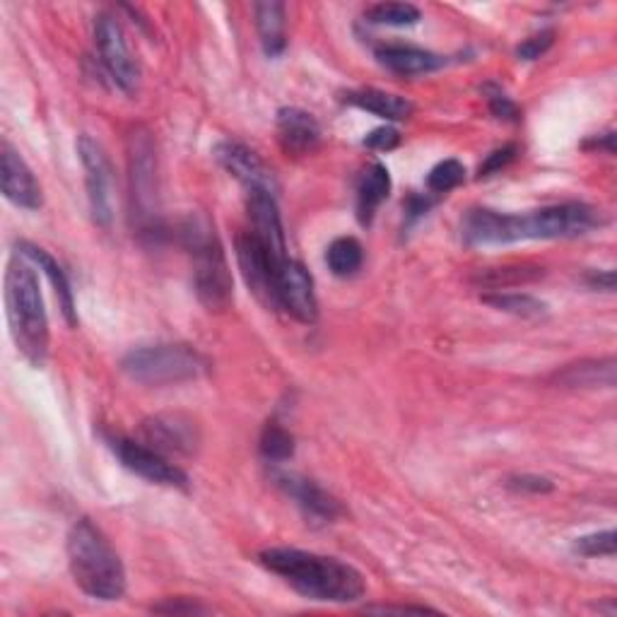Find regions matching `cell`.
Returning <instances> with one entry per match:
<instances>
[{
  "instance_id": "5bb4252c",
  "label": "cell",
  "mask_w": 617,
  "mask_h": 617,
  "mask_svg": "<svg viewBox=\"0 0 617 617\" xmlns=\"http://www.w3.org/2000/svg\"><path fill=\"white\" fill-rule=\"evenodd\" d=\"M0 184H3V195L12 205L24 210L41 208L39 181L8 140H3V145H0Z\"/></svg>"
},
{
  "instance_id": "8d00e7d4",
  "label": "cell",
  "mask_w": 617,
  "mask_h": 617,
  "mask_svg": "<svg viewBox=\"0 0 617 617\" xmlns=\"http://www.w3.org/2000/svg\"><path fill=\"white\" fill-rule=\"evenodd\" d=\"M588 285L596 287V290H606V292H613L615 290V273L613 271H594L591 275H588Z\"/></svg>"
},
{
  "instance_id": "f546056e",
  "label": "cell",
  "mask_w": 617,
  "mask_h": 617,
  "mask_svg": "<svg viewBox=\"0 0 617 617\" xmlns=\"http://www.w3.org/2000/svg\"><path fill=\"white\" fill-rule=\"evenodd\" d=\"M615 548H617V536L613 528L591 533V536L577 538V543H574V553H579L584 557H613Z\"/></svg>"
},
{
  "instance_id": "2e32d148",
  "label": "cell",
  "mask_w": 617,
  "mask_h": 617,
  "mask_svg": "<svg viewBox=\"0 0 617 617\" xmlns=\"http://www.w3.org/2000/svg\"><path fill=\"white\" fill-rule=\"evenodd\" d=\"M249 220L251 232L259 236V242L269 249V254L277 261H287V242L283 232V220L277 213L275 195L269 193H249Z\"/></svg>"
},
{
  "instance_id": "d6986e66",
  "label": "cell",
  "mask_w": 617,
  "mask_h": 617,
  "mask_svg": "<svg viewBox=\"0 0 617 617\" xmlns=\"http://www.w3.org/2000/svg\"><path fill=\"white\" fill-rule=\"evenodd\" d=\"M18 254H22L27 261H34L39 269H41V273H44L51 280L53 292H55V297H59V304H61V312H63L65 321H68L70 326H75L78 324L75 297H73V290H70L68 275L63 273L59 261H55L53 256H49L44 249H39V246H34L30 242H20L18 244Z\"/></svg>"
},
{
  "instance_id": "6da1fadb",
  "label": "cell",
  "mask_w": 617,
  "mask_h": 617,
  "mask_svg": "<svg viewBox=\"0 0 617 617\" xmlns=\"http://www.w3.org/2000/svg\"><path fill=\"white\" fill-rule=\"evenodd\" d=\"M261 565L277 574L294 591L321 603H355L367 594L362 574L338 557L297 548H269L259 555Z\"/></svg>"
},
{
  "instance_id": "ac0fdd59",
  "label": "cell",
  "mask_w": 617,
  "mask_h": 617,
  "mask_svg": "<svg viewBox=\"0 0 617 617\" xmlns=\"http://www.w3.org/2000/svg\"><path fill=\"white\" fill-rule=\"evenodd\" d=\"M376 61L386 70H391V73L403 78L427 75L446 63L444 55L417 47H403V44H386L382 49H376Z\"/></svg>"
},
{
  "instance_id": "cb8c5ba5",
  "label": "cell",
  "mask_w": 617,
  "mask_h": 617,
  "mask_svg": "<svg viewBox=\"0 0 617 617\" xmlns=\"http://www.w3.org/2000/svg\"><path fill=\"white\" fill-rule=\"evenodd\" d=\"M326 263L333 275L350 277L355 275L364 263V249L355 236H338L326 251Z\"/></svg>"
},
{
  "instance_id": "30bf717a",
  "label": "cell",
  "mask_w": 617,
  "mask_h": 617,
  "mask_svg": "<svg viewBox=\"0 0 617 617\" xmlns=\"http://www.w3.org/2000/svg\"><path fill=\"white\" fill-rule=\"evenodd\" d=\"M94 44L111 80H114L123 92H133L138 85V65L129 51V44H125L121 24L114 16H107V12L97 16Z\"/></svg>"
},
{
  "instance_id": "d4e9b609",
  "label": "cell",
  "mask_w": 617,
  "mask_h": 617,
  "mask_svg": "<svg viewBox=\"0 0 617 617\" xmlns=\"http://www.w3.org/2000/svg\"><path fill=\"white\" fill-rule=\"evenodd\" d=\"M483 302L487 306L497 308V312H507L514 316H524V318H538L545 312H548V304L530 297V294H504V292H495V294H483Z\"/></svg>"
},
{
  "instance_id": "5b68a950",
  "label": "cell",
  "mask_w": 617,
  "mask_h": 617,
  "mask_svg": "<svg viewBox=\"0 0 617 617\" xmlns=\"http://www.w3.org/2000/svg\"><path fill=\"white\" fill-rule=\"evenodd\" d=\"M125 376L145 386H172L201 378L210 372V360L191 345L162 343L135 347L121 360Z\"/></svg>"
},
{
  "instance_id": "4dcf8cb0",
  "label": "cell",
  "mask_w": 617,
  "mask_h": 617,
  "mask_svg": "<svg viewBox=\"0 0 617 617\" xmlns=\"http://www.w3.org/2000/svg\"><path fill=\"white\" fill-rule=\"evenodd\" d=\"M555 44V30H543L533 37L524 39L522 44L516 47V55L522 61H536L543 53H548V49Z\"/></svg>"
},
{
  "instance_id": "d590c367",
  "label": "cell",
  "mask_w": 617,
  "mask_h": 617,
  "mask_svg": "<svg viewBox=\"0 0 617 617\" xmlns=\"http://www.w3.org/2000/svg\"><path fill=\"white\" fill-rule=\"evenodd\" d=\"M154 613H170V615H193V613H208V608L199 606L189 598H176L170 603H162V606H154Z\"/></svg>"
},
{
  "instance_id": "8992f818",
  "label": "cell",
  "mask_w": 617,
  "mask_h": 617,
  "mask_svg": "<svg viewBox=\"0 0 617 617\" xmlns=\"http://www.w3.org/2000/svg\"><path fill=\"white\" fill-rule=\"evenodd\" d=\"M78 154L82 170H85L92 220L100 224V227H109L111 220H114V174H111L107 152L90 135H80Z\"/></svg>"
},
{
  "instance_id": "1f68e13d",
  "label": "cell",
  "mask_w": 617,
  "mask_h": 617,
  "mask_svg": "<svg viewBox=\"0 0 617 617\" xmlns=\"http://www.w3.org/2000/svg\"><path fill=\"white\" fill-rule=\"evenodd\" d=\"M364 145L370 150L391 152L401 145V133L394 129V125H382V129H374L367 138H364Z\"/></svg>"
},
{
  "instance_id": "f1b7e54d",
  "label": "cell",
  "mask_w": 617,
  "mask_h": 617,
  "mask_svg": "<svg viewBox=\"0 0 617 617\" xmlns=\"http://www.w3.org/2000/svg\"><path fill=\"white\" fill-rule=\"evenodd\" d=\"M466 181V166L458 160H444L427 174V189L432 193H448Z\"/></svg>"
},
{
  "instance_id": "603a6c76",
  "label": "cell",
  "mask_w": 617,
  "mask_h": 617,
  "mask_svg": "<svg viewBox=\"0 0 617 617\" xmlns=\"http://www.w3.org/2000/svg\"><path fill=\"white\" fill-rule=\"evenodd\" d=\"M345 102L357 109L370 111V114H374L378 119H386V121H405V119H411L415 111L413 102L405 100V97L391 94L384 90H374V88L347 92Z\"/></svg>"
},
{
  "instance_id": "e0dca14e",
  "label": "cell",
  "mask_w": 617,
  "mask_h": 617,
  "mask_svg": "<svg viewBox=\"0 0 617 617\" xmlns=\"http://www.w3.org/2000/svg\"><path fill=\"white\" fill-rule=\"evenodd\" d=\"M277 135L280 145L287 154L302 158V154L314 152L321 143V125L304 109L287 107L277 111Z\"/></svg>"
},
{
  "instance_id": "4316f807",
  "label": "cell",
  "mask_w": 617,
  "mask_h": 617,
  "mask_svg": "<svg viewBox=\"0 0 617 617\" xmlns=\"http://www.w3.org/2000/svg\"><path fill=\"white\" fill-rule=\"evenodd\" d=\"M367 18L372 24H388V27H411L419 22V10L411 3H376L367 10Z\"/></svg>"
},
{
  "instance_id": "8fae6325",
  "label": "cell",
  "mask_w": 617,
  "mask_h": 617,
  "mask_svg": "<svg viewBox=\"0 0 617 617\" xmlns=\"http://www.w3.org/2000/svg\"><path fill=\"white\" fill-rule=\"evenodd\" d=\"M215 160L227 174H232L240 184L249 189V193H269L277 195L280 186L273 170L265 164L259 154L236 140H222L215 145Z\"/></svg>"
},
{
  "instance_id": "44dd1931",
  "label": "cell",
  "mask_w": 617,
  "mask_h": 617,
  "mask_svg": "<svg viewBox=\"0 0 617 617\" xmlns=\"http://www.w3.org/2000/svg\"><path fill=\"white\" fill-rule=\"evenodd\" d=\"M256 16V30L261 47L269 59H277L287 49V20H285V6L275 3V0H265V3L254 6Z\"/></svg>"
},
{
  "instance_id": "4fadbf2b",
  "label": "cell",
  "mask_w": 617,
  "mask_h": 617,
  "mask_svg": "<svg viewBox=\"0 0 617 617\" xmlns=\"http://www.w3.org/2000/svg\"><path fill=\"white\" fill-rule=\"evenodd\" d=\"M148 446L160 454H193L199 448V427L184 415H154L143 423Z\"/></svg>"
},
{
  "instance_id": "d6a6232c",
  "label": "cell",
  "mask_w": 617,
  "mask_h": 617,
  "mask_svg": "<svg viewBox=\"0 0 617 617\" xmlns=\"http://www.w3.org/2000/svg\"><path fill=\"white\" fill-rule=\"evenodd\" d=\"M507 485L512 489H516V493H533V495H543V493H550V489L555 487L553 481L548 478H543V475H514V478L507 481Z\"/></svg>"
},
{
  "instance_id": "83f0119b",
  "label": "cell",
  "mask_w": 617,
  "mask_h": 617,
  "mask_svg": "<svg viewBox=\"0 0 617 617\" xmlns=\"http://www.w3.org/2000/svg\"><path fill=\"white\" fill-rule=\"evenodd\" d=\"M261 454L273 463H283L294 454V437L277 423H269L261 434Z\"/></svg>"
},
{
  "instance_id": "74e56055",
  "label": "cell",
  "mask_w": 617,
  "mask_h": 617,
  "mask_svg": "<svg viewBox=\"0 0 617 617\" xmlns=\"http://www.w3.org/2000/svg\"><path fill=\"white\" fill-rule=\"evenodd\" d=\"M367 610L370 613H417V615L437 613V610L425 608V606H374V608H367Z\"/></svg>"
},
{
  "instance_id": "9c48e42d",
  "label": "cell",
  "mask_w": 617,
  "mask_h": 617,
  "mask_svg": "<svg viewBox=\"0 0 617 617\" xmlns=\"http://www.w3.org/2000/svg\"><path fill=\"white\" fill-rule=\"evenodd\" d=\"M107 442L111 446V452H114L123 463V468H129L131 473L145 478L148 483L164 485V487H181V489L189 487L186 473L179 466H174V463L166 461L164 454L154 452L152 446L133 442L129 437H109Z\"/></svg>"
},
{
  "instance_id": "7a4b0ae2",
  "label": "cell",
  "mask_w": 617,
  "mask_h": 617,
  "mask_svg": "<svg viewBox=\"0 0 617 617\" xmlns=\"http://www.w3.org/2000/svg\"><path fill=\"white\" fill-rule=\"evenodd\" d=\"M6 312L10 335L20 353L41 364L49 353V316L39 280L22 254L10 259L6 269Z\"/></svg>"
},
{
  "instance_id": "ba28073f",
  "label": "cell",
  "mask_w": 617,
  "mask_h": 617,
  "mask_svg": "<svg viewBox=\"0 0 617 617\" xmlns=\"http://www.w3.org/2000/svg\"><path fill=\"white\" fill-rule=\"evenodd\" d=\"M236 261H240V271L249 290L254 292V297L269 308H277V271L280 265L265 249L254 232H244L236 236Z\"/></svg>"
},
{
  "instance_id": "ffe728a7",
  "label": "cell",
  "mask_w": 617,
  "mask_h": 617,
  "mask_svg": "<svg viewBox=\"0 0 617 617\" xmlns=\"http://www.w3.org/2000/svg\"><path fill=\"white\" fill-rule=\"evenodd\" d=\"M553 382L563 388H613L615 386V360H586L567 364L565 370L553 374Z\"/></svg>"
},
{
  "instance_id": "836d02e7",
  "label": "cell",
  "mask_w": 617,
  "mask_h": 617,
  "mask_svg": "<svg viewBox=\"0 0 617 617\" xmlns=\"http://www.w3.org/2000/svg\"><path fill=\"white\" fill-rule=\"evenodd\" d=\"M516 154H518V148L516 145H504L499 150H495L493 154H487V160L481 164V172L478 176H489V174H495L499 170H504V166L512 164L516 160Z\"/></svg>"
},
{
  "instance_id": "e575fe53",
  "label": "cell",
  "mask_w": 617,
  "mask_h": 617,
  "mask_svg": "<svg viewBox=\"0 0 617 617\" xmlns=\"http://www.w3.org/2000/svg\"><path fill=\"white\" fill-rule=\"evenodd\" d=\"M487 102H489V111H493V114H495L497 119H504V121H518V107H516L504 92H499V90L489 92Z\"/></svg>"
},
{
  "instance_id": "9a60e30c",
  "label": "cell",
  "mask_w": 617,
  "mask_h": 617,
  "mask_svg": "<svg viewBox=\"0 0 617 617\" xmlns=\"http://www.w3.org/2000/svg\"><path fill=\"white\" fill-rule=\"evenodd\" d=\"M275 483L285 489V495L294 499L306 518L314 524H331L341 516V504L331 497L324 487L297 473H275Z\"/></svg>"
},
{
  "instance_id": "7c38bea8",
  "label": "cell",
  "mask_w": 617,
  "mask_h": 617,
  "mask_svg": "<svg viewBox=\"0 0 617 617\" xmlns=\"http://www.w3.org/2000/svg\"><path fill=\"white\" fill-rule=\"evenodd\" d=\"M277 308H283L302 324H314L318 318V302L314 292V280L300 261L287 259L277 271Z\"/></svg>"
},
{
  "instance_id": "7402d4cb",
  "label": "cell",
  "mask_w": 617,
  "mask_h": 617,
  "mask_svg": "<svg viewBox=\"0 0 617 617\" xmlns=\"http://www.w3.org/2000/svg\"><path fill=\"white\" fill-rule=\"evenodd\" d=\"M391 193V174L382 162H372L357 181V218L362 224H372L378 205Z\"/></svg>"
},
{
  "instance_id": "277c9868",
  "label": "cell",
  "mask_w": 617,
  "mask_h": 617,
  "mask_svg": "<svg viewBox=\"0 0 617 617\" xmlns=\"http://www.w3.org/2000/svg\"><path fill=\"white\" fill-rule=\"evenodd\" d=\"M181 236H184V244L193 256L195 294H199L208 312H222L230 306L234 287L230 265L213 224L203 215H191L181 227Z\"/></svg>"
},
{
  "instance_id": "484cf974",
  "label": "cell",
  "mask_w": 617,
  "mask_h": 617,
  "mask_svg": "<svg viewBox=\"0 0 617 617\" xmlns=\"http://www.w3.org/2000/svg\"><path fill=\"white\" fill-rule=\"evenodd\" d=\"M543 275V269L536 265H507V269H489L478 275V283L485 287H495L502 292L504 287H512L518 283H530Z\"/></svg>"
},
{
  "instance_id": "52a82bcc",
  "label": "cell",
  "mask_w": 617,
  "mask_h": 617,
  "mask_svg": "<svg viewBox=\"0 0 617 617\" xmlns=\"http://www.w3.org/2000/svg\"><path fill=\"white\" fill-rule=\"evenodd\" d=\"M154 148L148 133L138 131L131 135V191L133 213L138 224L148 234L158 230V193H154Z\"/></svg>"
},
{
  "instance_id": "3957f363",
  "label": "cell",
  "mask_w": 617,
  "mask_h": 617,
  "mask_svg": "<svg viewBox=\"0 0 617 617\" xmlns=\"http://www.w3.org/2000/svg\"><path fill=\"white\" fill-rule=\"evenodd\" d=\"M68 567L73 581L97 600H119L125 594V569L119 553L90 518L68 533Z\"/></svg>"
}]
</instances>
